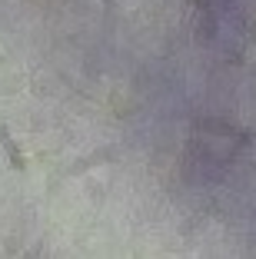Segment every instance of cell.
<instances>
[{"label": "cell", "mask_w": 256, "mask_h": 259, "mask_svg": "<svg viewBox=\"0 0 256 259\" xmlns=\"http://www.w3.org/2000/svg\"><path fill=\"white\" fill-rule=\"evenodd\" d=\"M117 146H106V150H97V153H90L83 163H77V166H70L67 169V176H80V173H87V169H93V166H100V163H110L113 156H117Z\"/></svg>", "instance_id": "obj_2"}, {"label": "cell", "mask_w": 256, "mask_h": 259, "mask_svg": "<svg viewBox=\"0 0 256 259\" xmlns=\"http://www.w3.org/2000/svg\"><path fill=\"white\" fill-rule=\"evenodd\" d=\"M103 4H106V7H110V4H113V0H103Z\"/></svg>", "instance_id": "obj_3"}, {"label": "cell", "mask_w": 256, "mask_h": 259, "mask_svg": "<svg viewBox=\"0 0 256 259\" xmlns=\"http://www.w3.org/2000/svg\"><path fill=\"white\" fill-rule=\"evenodd\" d=\"M0 150H4V156H7V163L17 169V173H23L27 169V156H23V150L17 146V140L10 137V130L0 123Z\"/></svg>", "instance_id": "obj_1"}]
</instances>
